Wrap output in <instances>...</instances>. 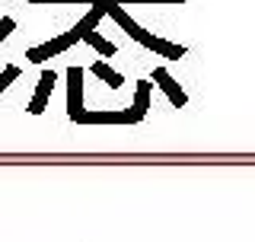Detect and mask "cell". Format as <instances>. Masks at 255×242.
<instances>
[{
    "mask_svg": "<svg viewBox=\"0 0 255 242\" xmlns=\"http://www.w3.org/2000/svg\"><path fill=\"white\" fill-rule=\"evenodd\" d=\"M109 16H112V19H115L118 26H122V29L128 32V35L134 38V42H140L143 48H153V42H156V35H150L147 29H140L137 22H134L131 16L125 13V6H122V3H112V0H109Z\"/></svg>",
    "mask_w": 255,
    "mask_h": 242,
    "instance_id": "obj_1",
    "label": "cell"
},
{
    "mask_svg": "<svg viewBox=\"0 0 255 242\" xmlns=\"http://www.w3.org/2000/svg\"><path fill=\"white\" fill-rule=\"evenodd\" d=\"M83 67H67V115L70 118H80L83 115Z\"/></svg>",
    "mask_w": 255,
    "mask_h": 242,
    "instance_id": "obj_2",
    "label": "cell"
},
{
    "mask_svg": "<svg viewBox=\"0 0 255 242\" xmlns=\"http://www.w3.org/2000/svg\"><path fill=\"white\" fill-rule=\"evenodd\" d=\"M74 42H80V35H77V29H70V32H64V35L58 38H51V42H45V45H38V48H32L29 51V61H45V58H51V54H61V51H67Z\"/></svg>",
    "mask_w": 255,
    "mask_h": 242,
    "instance_id": "obj_3",
    "label": "cell"
},
{
    "mask_svg": "<svg viewBox=\"0 0 255 242\" xmlns=\"http://www.w3.org/2000/svg\"><path fill=\"white\" fill-rule=\"evenodd\" d=\"M51 86H54V70L48 67V70H42V80H38V86H35V96H32V102H29L32 115H42L45 112L48 96H51Z\"/></svg>",
    "mask_w": 255,
    "mask_h": 242,
    "instance_id": "obj_4",
    "label": "cell"
},
{
    "mask_svg": "<svg viewBox=\"0 0 255 242\" xmlns=\"http://www.w3.org/2000/svg\"><path fill=\"white\" fill-rule=\"evenodd\" d=\"M147 109H150V80H137V99H134L131 109H125L128 124H137V121L147 115Z\"/></svg>",
    "mask_w": 255,
    "mask_h": 242,
    "instance_id": "obj_5",
    "label": "cell"
},
{
    "mask_svg": "<svg viewBox=\"0 0 255 242\" xmlns=\"http://www.w3.org/2000/svg\"><path fill=\"white\" fill-rule=\"evenodd\" d=\"M77 124H128V112H83Z\"/></svg>",
    "mask_w": 255,
    "mask_h": 242,
    "instance_id": "obj_6",
    "label": "cell"
},
{
    "mask_svg": "<svg viewBox=\"0 0 255 242\" xmlns=\"http://www.w3.org/2000/svg\"><path fill=\"white\" fill-rule=\"evenodd\" d=\"M153 80H156L159 86H163V93L169 96V102H172V106H185V93H182V86L175 83V80H172L169 74H166L163 67H156V70H153Z\"/></svg>",
    "mask_w": 255,
    "mask_h": 242,
    "instance_id": "obj_7",
    "label": "cell"
},
{
    "mask_svg": "<svg viewBox=\"0 0 255 242\" xmlns=\"http://www.w3.org/2000/svg\"><path fill=\"white\" fill-rule=\"evenodd\" d=\"M93 74L102 80V83H109L112 90H118V86H122V74H115V70L109 67L106 61H99V64H93Z\"/></svg>",
    "mask_w": 255,
    "mask_h": 242,
    "instance_id": "obj_8",
    "label": "cell"
},
{
    "mask_svg": "<svg viewBox=\"0 0 255 242\" xmlns=\"http://www.w3.org/2000/svg\"><path fill=\"white\" fill-rule=\"evenodd\" d=\"M83 42H90L93 48H96V51H99L102 54V58H112V54H115V45H112V42H106V38H102V32H86V35H83Z\"/></svg>",
    "mask_w": 255,
    "mask_h": 242,
    "instance_id": "obj_9",
    "label": "cell"
},
{
    "mask_svg": "<svg viewBox=\"0 0 255 242\" xmlns=\"http://www.w3.org/2000/svg\"><path fill=\"white\" fill-rule=\"evenodd\" d=\"M150 51H159L163 58H182V54H185V48H182V45H169V42H163V38H156Z\"/></svg>",
    "mask_w": 255,
    "mask_h": 242,
    "instance_id": "obj_10",
    "label": "cell"
},
{
    "mask_svg": "<svg viewBox=\"0 0 255 242\" xmlns=\"http://www.w3.org/2000/svg\"><path fill=\"white\" fill-rule=\"evenodd\" d=\"M16 77H19V67H13V64H10V67H6L3 74H0V93H3V90H6V86L13 83Z\"/></svg>",
    "mask_w": 255,
    "mask_h": 242,
    "instance_id": "obj_11",
    "label": "cell"
},
{
    "mask_svg": "<svg viewBox=\"0 0 255 242\" xmlns=\"http://www.w3.org/2000/svg\"><path fill=\"white\" fill-rule=\"evenodd\" d=\"M13 29H16V22H13V19H0V42H3V38L10 35Z\"/></svg>",
    "mask_w": 255,
    "mask_h": 242,
    "instance_id": "obj_12",
    "label": "cell"
},
{
    "mask_svg": "<svg viewBox=\"0 0 255 242\" xmlns=\"http://www.w3.org/2000/svg\"><path fill=\"white\" fill-rule=\"evenodd\" d=\"M112 3H182V0H112Z\"/></svg>",
    "mask_w": 255,
    "mask_h": 242,
    "instance_id": "obj_13",
    "label": "cell"
},
{
    "mask_svg": "<svg viewBox=\"0 0 255 242\" xmlns=\"http://www.w3.org/2000/svg\"><path fill=\"white\" fill-rule=\"evenodd\" d=\"M32 3H96V0H32Z\"/></svg>",
    "mask_w": 255,
    "mask_h": 242,
    "instance_id": "obj_14",
    "label": "cell"
}]
</instances>
